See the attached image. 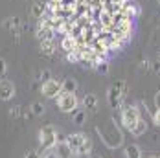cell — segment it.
Instances as JSON below:
<instances>
[{"label":"cell","instance_id":"4","mask_svg":"<svg viewBox=\"0 0 160 158\" xmlns=\"http://www.w3.org/2000/svg\"><path fill=\"white\" fill-rule=\"evenodd\" d=\"M57 142H59V138H57V129L53 125L41 127V131H39V143H41V147L44 151L53 149L57 145Z\"/></svg>","mask_w":160,"mask_h":158},{"label":"cell","instance_id":"21","mask_svg":"<svg viewBox=\"0 0 160 158\" xmlns=\"http://www.w3.org/2000/svg\"><path fill=\"white\" fill-rule=\"evenodd\" d=\"M22 114H24L22 105H15V107L9 109V116H11V118H22Z\"/></svg>","mask_w":160,"mask_h":158},{"label":"cell","instance_id":"24","mask_svg":"<svg viewBox=\"0 0 160 158\" xmlns=\"http://www.w3.org/2000/svg\"><path fill=\"white\" fill-rule=\"evenodd\" d=\"M140 70H145V72L151 70V63H149V59H142V61H140Z\"/></svg>","mask_w":160,"mask_h":158},{"label":"cell","instance_id":"17","mask_svg":"<svg viewBox=\"0 0 160 158\" xmlns=\"http://www.w3.org/2000/svg\"><path fill=\"white\" fill-rule=\"evenodd\" d=\"M61 48H63L66 53H70V52H76V48H78V42H76L72 37H64L63 42H61Z\"/></svg>","mask_w":160,"mask_h":158},{"label":"cell","instance_id":"18","mask_svg":"<svg viewBox=\"0 0 160 158\" xmlns=\"http://www.w3.org/2000/svg\"><path fill=\"white\" fill-rule=\"evenodd\" d=\"M92 70H96L98 74H101V76H107L109 70H111V64H109V61H98Z\"/></svg>","mask_w":160,"mask_h":158},{"label":"cell","instance_id":"25","mask_svg":"<svg viewBox=\"0 0 160 158\" xmlns=\"http://www.w3.org/2000/svg\"><path fill=\"white\" fill-rule=\"evenodd\" d=\"M6 72H8V63L0 57V77H2V76H6Z\"/></svg>","mask_w":160,"mask_h":158},{"label":"cell","instance_id":"1","mask_svg":"<svg viewBox=\"0 0 160 158\" xmlns=\"http://www.w3.org/2000/svg\"><path fill=\"white\" fill-rule=\"evenodd\" d=\"M64 145L68 147V151L72 155H79V156H87L92 153V142L85 132H72L64 138Z\"/></svg>","mask_w":160,"mask_h":158},{"label":"cell","instance_id":"15","mask_svg":"<svg viewBox=\"0 0 160 158\" xmlns=\"http://www.w3.org/2000/svg\"><path fill=\"white\" fill-rule=\"evenodd\" d=\"M39 50H41V53H42V55L52 57V55H55V42H53V41H42Z\"/></svg>","mask_w":160,"mask_h":158},{"label":"cell","instance_id":"13","mask_svg":"<svg viewBox=\"0 0 160 158\" xmlns=\"http://www.w3.org/2000/svg\"><path fill=\"white\" fill-rule=\"evenodd\" d=\"M147 131V121H145L144 118H140L134 125L129 129V132L132 134V136H136V138H140V136H144V132Z\"/></svg>","mask_w":160,"mask_h":158},{"label":"cell","instance_id":"12","mask_svg":"<svg viewBox=\"0 0 160 158\" xmlns=\"http://www.w3.org/2000/svg\"><path fill=\"white\" fill-rule=\"evenodd\" d=\"M70 118H72V121L78 127H83L87 123V112L83 111L81 107H78V109H74V111L70 112Z\"/></svg>","mask_w":160,"mask_h":158},{"label":"cell","instance_id":"26","mask_svg":"<svg viewBox=\"0 0 160 158\" xmlns=\"http://www.w3.org/2000/svg\"><path fill=\"white\" fill-rule=\"evenodd\" d=\"M153 123L157 127H160V109H157V111L153 112Z\"/></svg>","mask_w":160,"mask_h":158},{"label":"cell","instance_id":"32","mask_svg":"<svg viewBox=\"0 0 160 158\" xmlns=\"http://www.w3.org/2000/svg\"><path fill=\"white\" fill-rule=\"evenodd\" d=\"M149 158H155V156H149Z\"/></svg>","mask_w":160,"mask_h":158},{"label":"cell","instance_id":"28","mask_svg":"<svg viewBox=\"0 0 160 158\" xmlns=\"http://www.w3.org/2000/svg\"><path fill=\"white\" fill-rule=\"evenodd\" d=\"M155 105H157V109H160V92L155 94Z\"/></svg>","mask_w":160,"mask_h":158},{"label":"cell","instance_id":"23","mask_svg":"<svg viewBox=\"0 0 160 158\" xmlns=\"http://www.w3.org/2000/svg\"><path fill=\"white\" fill-rule=\"evenodd\" d=\"M42 158H61V155L57 153V151H53V149H48L46 153H44V156Z\"/></svg>","mask_w":160,"mask_h":158},{"label":"cell","instance_id":"20","mask_svg":"<svg viewBox=\"0 0 160 158\" xmlns=\"http://www.w3.org/2000/svg\"><path fill=\"white\" fill-rule=\"evenodd\" d=\"M50 77H52V72H50L48 68H41V70H37V72H35V81L44 83V81H48Z\"/></svg>","mask_w":160,"mask_h":158},{"label":"cell","instance_id":"30","mask_svg":"<svg viewBox=\"0 0 160 158\" xmlns=\"http://www.w3.org/2000/svg\"><path fill=\"white\" fill-rule=\"evenodd\" d=\"M157 61L160 63V48H158V52H157Z\"/></svg>","mask_w":160,"mask_h":158},{"label":"cell","instance_id":"31","mask_svg":"<svg viewBox=\"0 0 160 158\" xmlns=\"http://www.w3.org/2000/svg\"><path fill=\"white\" fill-rule=\"evenodd\" d=\"M90 158H101V156H90Z\"/></svg>","mask_w":160,"mask_h":158},{"label":"cell","instance_id":"14","mask_svg":"<svg viewBox=\"0 0 160 158\" xmlns=\"http://www.w3.org/2000/svg\"><path fill=\"white\" fill-rule=\"evenodd\" d=\"M123 153H125V158H142V149L136 143H129L123 149Z\"/></svg>","mask_w":160,"mask_h":158},{"label":"cell","instance_id":"8","mask_svg":"<svg viewBox=\"0 0 160 158\" xmlns=\"http://www.w3.org/2000/svg\"><path fill=\"white\" fill-rule=\"evenodd\" d=\"M2 26H4V30H6V32H9L11 35H15V42H18V39H20V32H22V28H24L22 20H20L17 15H13V17L4 18Z\"/></svg>","mask_w":160,"mask_h":158},{"label":"cell","instance_id":"22","mask_svg":"<svg viewBox=\"0 0 160 158\" xmlns=\"http://www.w3.org/2000/svg\"><path fill=\"white\" fill-rule=\"evenodd\" d=\"M66 61L68 63H79V57L76 52H70V53H66Z\"/></svg>","mask_w":160,"mask_h":158},{"label":"cell","instance_id":"19","mask_svg":"<svg viewBox=\"0 0 160 158\" xmlns=\"http://www.w3.org/2000/svg\"><path fill=\"white\" fill-rule=\"evenodd\" d=\"M32 17L33 18H42L44 17V6L41 2H35L32 6Z\"/></svg>","mask_w":160,"mask_h":158},{"label":"cell","instance_id":"27","mask_svg":"<svg viewBox=\"0 0 160 158\" xmlns=\"http://www.w3.org/2000/svg\"><path fill=\"white\" fill-rule=\"evenodd\" d=\"M24 158H39V153H37V151H28Z\"/></svg>","mask_w":160,"mask_h":158},{"label":"cell","instance_id":"2","mask_svg":"<svg viewBox=\"0 0 160 158\" xmlns=\"http://www.w3.org/2000/svg\"><path fill=\"white\" fill-rule=\"evenodd\" d=\"M129 92V85L125 79H118L114 81V85L109 86L107 90V101H109V107L112 111H120L123 107V99Z\"/></svg>","mask_w":160,"mask_h":158},{"label":"cell","instance_id":"9","mask_svg":"<svg viewBox=\"0 0 160 158\" xmlns=\"http://www.w3.org/2000/svg\"><path fill=\"white\" fill-rule=\"evenodd\" d=\"M15 97V85L9 79H0V101H9Z\"/></svg>","mask_w":160,"mask_h":158},{"label":"cell","instance_id":"7","mask_svg":"<svg viewBox=\"0 0 160 158\" xmlns=\"http://www.w3.org/2000/svg\"><path fill=\"white\" fill-rule=\"evenodd\" d=\"M41 92H42L44 97H48V99H55L57 96L61 94V81L50 77L48 81L41 83Z\"/></svg>","mask_w":160,"mask_h":158},{"label":"cell","instance_id":"10","mask_svg":"<svg viewBox=\"0 0 160 158\" xmlns=\"http://www.w3.org/2000/svg\"><path fill=\"white\" fill-rule=\"evenodd\" d=\"M83 111L85 112H98V107H99V101H98L96 94H87L85 97H83Z\"/></svg>","mask_w":160,"mask_h":158},{"label":"cell","instance_id":"11","mask_svg":"<svg viewBox=\"0 0 160 158\" xmlns=\"http://www.w3.org/2000/svg\"><path fill=\"white\" fill-rule=\"evenodd\" d=\"M61 92L64 94H76L78 92V81L74 77H66L61 81Z\"/></svg>","mask_w":160,"mask_h":158},{"label":"cell","instance_id":"6","mask_svg":"<svg viewBox=\"0 0 160 158\" xmlns=\"http://www.w3.org/2000/svg\"><path fill=\"white\" fill-rule=\"evenodd\" d=\"M120 112H122V125L125 127V129H131V127L142 118V116H140V111H138L136 107H132V105L122 107Z\"/></svg>","mask_w":160,"mask_h":158},{"label":"cell","instance_id":"3","mask_svg":"<svg viewBox=\"0 0 160 158\" xmlns=\"http://www.w3.org/2000/svg\"><path fill=\"white\" fill-rule=\"evenodd\" d=\"M96 131H98V134H99V138L103 140V143H105L109 149H116V147H120V145L123 143V136H122V132L118 131L116 125H111L109 131H105V129H101V127L98 125Z\"/></svg>","mask_w":160,"mask_h":158},{"label":"cell","instance_id":"29","mask_svg":"<svg viewBox=\"0 0 160 158\" xmlns=\"http://www.w3.org/2000/svg\"><path fill=\"white\" fill-rule=\"evenodd\" d=\"M153 70H155V72H158V74H160V63H158V61H157V63L153 64Z\"/></svg>","mask_w":160,"mask_h":158},{"label":"cell","instance_id":"16","mask_svg":"<svg viewBox=\"0 0 160 158\" xmlns=\"http://www.w3.org/2000/svg\"><path fill=\"white\" fill-rule=\"evenodd\" d=\"M44 112H46V105L41 103V101H33L32 105H30V114H32V116H37V118H39V116H42Z\"/></svg>","mask_w":160,"mask_h":158},{"label":"cell","instance_id":"33","mask_svg":"<svg viewBox=\"0 0 160 158\" xmlns=\"http://www.w3.org/2000/svg\"><path fill=\"white\" fill-rule=\"evenodd\" d=\"M158 2H160V0H158Z\"/></svg>","mask_w":160,"mask_h":158},{"label":"cell","instance_id":"5","mask_svg":"<svg viewBox=\"0 0 160 158\" xmlns=\"http://www.w3.org/2000/svg\"><path fill=\"white\" fill-rule=\"evenodd\" d=\"M57 107H59L61 112L70 114L74 109L79 107V99H78L76 94H64V92H61V94L57 96Z\"/></svg>","mask_w":160,"mask_h":158}]
</instances>
